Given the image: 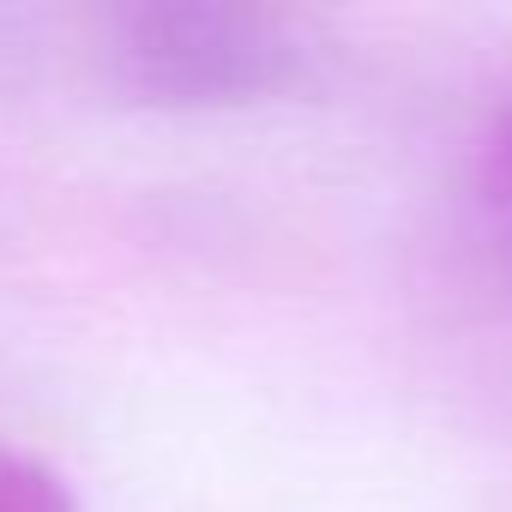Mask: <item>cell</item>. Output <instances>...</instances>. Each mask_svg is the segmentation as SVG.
<instances>
[{
  "mask_svg": "<svg viewBox=\"0 0 512 512\" xmlns=\"http://www.w3.org/2000/svg\"><path fill=\"white\" fill-rule=\"evenodd\" d=\"M115 79L163 109H223L272 97L302 73V43L278 13L157 0L127 7L109 25Z\"/></svg>",
  "mask_w": 512,
  "mask_h": 512,
  "instance_id": "obj_1",
  "label": "cell"
},
{
  "mask_svg": "<svg viewBox=\"0 0 512 512\" xmlns=\"http://www.w3.org/2000/svg\"><path fill=\"white\" fill-rule=\"evenodd\" d=\"M0 512H79V506L43 458L0 446Z\"/></svg>",
  "mask_w": 512,
  "mask_h": 512,
  "instance_id": "obj_2",
  "label": "cell"
},
{
  "mask_svg": "<svg viewBox=\"0 0 512 512\" xmlns=\"http://www.w3.org/2000/svg\"><path fill=\"white\" fill-rule=\"evenodd\" d=\"M488 187H494L500 211L512 217V109L500 115V127H494V139H488Z\"/></svg>",
  "mask_w": 512,
  "mask_h": 512,
  "instance_id": "obj_3",
  "label": "cell"
}]
</instances>
